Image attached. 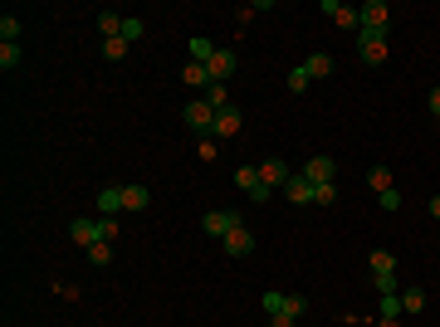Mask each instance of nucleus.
Returning a JSON list of instances; mask_svg holds the SVG:
<instances>
[{
    "instance_id": "obj_8",
    "label": "nucleus",
    "mask_w": 440,
    "mask_h": 327,
    "mask_svg": "<svg viewBox=\"0 0 440 327\" xmlns=\"http://www.w3.org/2000/svg\"><path fill=\"white\" fill-rule=\"evenodd\" d=\"M289 176H294V171H289V166H284L279 156H269V161H259V181H264L269 191H284V181H289Z\"/></svg>"
},
{
    "instance_id": "obj_11",
    "label": "nucleus",
    "mask_w": 440,
    "mask_h": 327,
    "mask_svg": "<svg viewBox=\"0 0 440 327\" xmlns=\"http://www.w3.org/2000/svg\"><path fill=\"white\" fill-rule=\"evenodd\" d=\"M387 20H392L387 0H367V5H362V29H382V34H387Z\"/></svg>"
},
{
    "instance_id": "obj_5",
    "label": "nucleus",
    "mask_w": 440,
    "mask_h": 327,
    "mask_svg": "<svg viewBox=\"0 0 440 327\" xmlns=\"http://www.w3.org/2000/svg\"><path fill=\"white\" fill-rule=\"evenodd\" d=\"M299 176H309V181H313V186H328L332 176H337V161H332V156H309V161H304V171H299Z\"/></svg>"
},
{
    "instance_id": "obj_18",
    "label": "nucleus",
    "mask_w": 440,
    "mask_h": 327,
    "mask_svg": "<svg viewBox=\"0 0 440 327\" xmlns=\"http://www.w3.org/2000/svg\"><path fill=\"white\" fill-rule=\"evenodd\" d=\"M122 20H127V15H117V10H103V15H98V29H103V39H117V34H122Z\"/></svg>"
},
{
    "instance_id": "obj_7",
    "label": "nucleus",
    "mask_w": 440,
    "mask_h": 327,
    "mask_svg": "<svg viewBox=\"0 0 440 327\" xmlns=\"http://www.w3.org/2000/svg\"><path fill=\"white\" fill-rule=\"evenodd\" d=\"M235 225H240V215H235V211H206V220H201V229H206V234H216V239H225Z\"/></svg>"
},
{
    "instance_id": "obj_14",
    "label": "nucleus",
    "mask_w": 440,
    "mask_h": 327,
    "mask_svg": "<svg viewBox=\"0 0 440 327\" xmlns=\"http://www.w3.org/2000/svg\"><path fill=\"white\" fill-rule=\"evenodd\" d=\"M147 206H152L147 186H122V211H147Z\"/></svg>"
},
{
    "instance_id": "obj_2",
    "label": "nucleus",
    "mask_w": 440,
    "mask_h": 327,
    "mask_svg": "<svg viewBox=\"0 0 440 327\" xmlns=\"http://www.w3.org/2000/svg\"><path fill=\"white\" fill-rule=\"evenodd\" d=\"M235 186H240V191H245L250 201H259V206H264V201L274 196V191H269V186L259 181V166H240V171H235Z\"/></svg>"
},
{
    "instance_id": "obj_10",
    "label": "nucleus",
    "mask_w": 440,
    "mask_h": 327,
    "mask_svg": "<svg viewBox=\"0 0 440 327\" xmlns=\"http://www.w3.org/2000/svg\"><path fill=\"white\" fill-rule=\"evenodd\" d=\"M206 74H211V84H225V79L235 74V49H216V54L206 59Z\"/></svg>"
},
{
    "instance_id": "obj_20",
    "label": "nucleus",
    "mask_w": 440,
    "mask_h": 327,
    "mask_svg": "<svg viewBox=\"0 0 440 327\" xmlns=\"http://www.w3.org/2000/svg\"><path fill=\"white\" fill-rule=\"evenodd\" d=\"M367 186H372L377 196H382V191H392V171H387V166H372V171H367Z\"/></svg>"
},
{
    "instance_id": "obj_35",
    "label": "nucleus",
    "mask_w": 440,
    "mask_h": 327,
    "mask_svg": "<svg viewBox=\"0 0 440 327\" xmlns=\"http://www.w3.org/2000/svg\"><path fill=\"white\" fill-rule=\"evenodd\" d=\"M196 156H201V161H216V137H201V147H196Z\"/></svg>"
},
{
    "instance_id": "obj_15",
    "label": "nucleus",
    "mask_w": 440,
    "mask_h": 327,
    "mask_svg": "<svg viewBox=\"0 0 440 327\" xmlns=\"http://www.w3.org/2000/svg\"><path fill=\"white\" fill-rule=\"evenodd\" d=\"M181 84H186V88H211V74H206V64H196V59H191V64L181 69Z\"/></svg>"
},
{
    "instance_id": "obj_33",
    "label": "nucleus",
    "mask_w": 440,
    "mask_h": 327,
    "mask_svg": "<svg viewBox=\"0 0 440 327\" xmlns=\"http://www.w3.org/2000/svg\"><path fill=\"white\" fill-rule=\"evenodd\" d=\"M377 201H382V211H401V191H396V186H392V191H382Z\"/></svg>"
},
{
    "instance_id": "obj_38",
    "label": "nucleus",
    "mask_w": 440,
    "mask_h": 327,
    "mask_svg": "<svg viewBox=\"0 0 440 327\" xmlns=\"http://www.w3.org/2000/svg\"><path fill=\"white\" fill-rule=\"evenodd\" d=\"M377 327H396V318H377Z\"/></svg>"
},
{
    "instance_id": "obj_3",
    "label": "nucleus",
    "mask_w": 440,
    "mask_h": 327,
    "mask_svg": "<svg viewBox=\"0 0 440 327\" xmlns=\"http://www.w3.org/2000/svg\"><path fill=\"white\" fill-rule=\"evenodd\" d=\"M181 117H186V127H191V132H211V127H216V108H211L206 98H191Z\"/></svg>"
},
{
    "instance_id": "obj_16",
    "label": "nucleus",
    "mask_w": 440,
    "mask_h": 327,
    "mask_svg": "<svg viewBox=\"0 0 440 327\" xmlns=\"http://www.w3.org/2000/svg\"><path fill=\"white\" fill-rule=\"evenodd\" d=\"M98 211H103V215H117V211H122V186H103V191H98Z\"/></svg>"
},
{
    "instance_id": "obj_1",
    "label": "nucleus",
    "mask_w": 440,
    "mask_h": 327,
    "mask_svg": "<svg viewBox=\"0 0 440 327\" xmlns=\"http://www.w3.org/2000/svg\"><path fill=\"white\" fill-rule=\"evenodd\" d=\"M357 54H362V64H387V34L382 29H357Z\"/></svg>"
},
{
    "instance_id": "obj_22",
    "label": "nucleus",
    "mask_w": 440,
    "mask_h": 327,
    "mask_svg": "<svg viewBox=\"0 0 440 327\" xmlns=\"http://www.w3.org/2000/svg\"><path fill=\"white\" fill-rule=\"evenodd\" d=\"M313 206H318V211H328V206H337V186H313Z\"/></svg>"
},
{
    "instance_id": "obj_27",
    "label": "nucleus",
    "mask_w": 440,
    "mask_h": 327,
    "mask_svg": "<svg viewBox=\"0 0 440 327\" xmlns=\"http://www.w3.org/2000/svg\"><path fill=\"white\" fill-rule=\"evenodd\" d=\"M211 54H216V44H211V39H201V34H196V39H191V59H196V64H206V59H211Z\"/></svg>"
},
{
    "instance_id": "obj_31",
    "label": "nucleus",
    "mask_w": 440,
    "mask_h": 327,
    "mask_svg": "<svg viewBox=\"0 0 440 327\" xmlns=\"http://www.w3.org/2000/svg\"><path fill=\"white\" fill-rule=\"evenodd\" d=\"M377 279V293H401V283H396V274H372Z\"/></svg>"
},
{
    "instance_id": "obj_17",
    "label": "nucleus",
    "mask_w": 440,
    "mask_h": 327,
    "mask_svg": "<svg viewBox=\"0 0 440 327\" xmlns=\"http://www.w3.org/2000/svg\"><path fill=\"white\" fill-rule=\"evenodd\" d=\"M304 69H309V79H328L332 74V54H309Z\"/></svg>"
},
{
    "instance_id": "obj_13",
    "label": "nucleus",
    "mask_w": 440,
    "mask_h": 327,
    "mask_svg": "<svg viewBox=\"0 0 440 327\" xmlns=\"http://www.w3.org/2000/svg\"><path fill=\"white\" fill-rule=\"evenodd\" d=\"M240 122H245V117H240V108H235V103H230L225 112H216V127H211V137H235V132H240Z\"/></svg>"
},
{
    "instance_id": "obj_32",
    "label": "nucleus",
    "mask_w": 440,
    "mask_h": 327,
    "mask_svg": "<svg viewBox=\"0 0 440 327\" xmlns=\"http://www.w3.org/2000/svg\"><path fill=\"white\" fill-rule=\"evenodd\" d=\"M127 54V39H103V59H122Z\"/></svg>"
},
{
    "instance_id": "obj_36",
    "label": "nucleus",
    "mask_w": 440,
    "mask_h": 327,
    "mask_svg": "<svg viewBox=\"0 0 440 327\" xmlns=\"http://www.w3.org/2000/svg\"><path fill=\"white\" fill-rule=\"evenodd\" d=\"M426 103H431V112L440 117V88H431V98H426Z\"/></svg>"
},
{
    "instance_id": "obj_28",
    "label": "nucleus",
    "mask_w": 440,
    "mask_h": 327,
    "mask_svg": "<svg viewBox=\"0 0 440 327\" xmlns=\"http://www.w3.org/2000/svg\"><path fill=\"white\" fill-rule=\"evenodd\" d=\"M0 69H20V44H0Z\"/></svg>"
},
{
    "instance_id": "obj_30",
    "label": "nucleus",
    "mask_w": 440,
    "mask_h": 327,
    "mask_svg": "<svg viewBox=\"0 0 440 327\" xmlns=\"http://www.w3.org/2000/svg\"><path fill=\"white\" fill-rule=\"evenodd\" d=\"M309 84H313V79H309V69H304V64H299V69H294V74H289V88H294V93H304V88H309Z\"/></svg>"
},
{
    "instance_id": "obj_29",
    "label": "nucleus",
    "mask_w": 440,
    "mask_h": 327,
    "mask_svg": "<svg viewBox=\"0 0 440 327\" xmlns=\"http://www.w3.org/2000/svg\"><path fill=\"white\" fill-rule=\"evenodd\" d=\"M382 318H396L401 313V293H382V308H377Z\"/></svg>"
},
{
    "instance_id": "obj_24",
    "label": "nucleus",
    "mask_w": 440,
    "mask_h": 327,
    "mask_svg": "<svg viewBox=\"0 0 440 327\" xmlns=\"http://www.w3.org/2000/svg\"><path fill=\"white\" fill-rule=\"evenodd\" d=\"M142 34H147V25H142L137 15H127V20H122V34H117V39H127V44H132V39H142Z\"/></svg>"
},
{
    "instance_id": "obj_6",
    "label": "nucleus",
    "mask_w": 440,
    "mask_h": 327,
    "mask_svg": "<svg viewBox=\"0 0 440 327\" xmlns=\"http://www.w3.org/2000/svg\"><path fill=\"white\" fill-rule=\"evenodd\" d=\"M69 234H74V244H84V249H93V244L103 239V225H98V220H89V215H79L74 225H69Z\"/></svg>"
},
{
    "instance_id": "obj_23",
    "label": "nucleus",
    "mask_w": 440,
    "mask_h": 327,
    "mask_svg": "<svg viewBox=\"0 0 440 327\" xmlns=\"http://www.w3.org/2000/svg\"><path fill=\"white\" fill-rule=\"evenodd\" d=\"M20 39V20L15 15H0V44H15Z\"/></svg>"
},
{
    "instance_id": "obj_25",
    "label": "nucleus",
    "mask_w": 440,
    "mask_h": 327,
    "mask_svg": "<svg viewBox=\"0 0 440 327\" xmlns=\"http://www.w3.org/2000/svg\"><path fill=\"white\" fill-rule=\"evenodd\" d=\"M401 308H406V313H426V293H421V288H406V293H401Z\"/></svg>"
},
{
    "instance_id": "obj_26",
    "label": "nucleus",
    "mask_w": 440,
    "mask_h": 327,
    "mask_svg": "<svg viewBox=\"0 0 440 327\" xmlns=\"http://www.w3.org/2000/svg\"><path fill=\"white\" fill-rule=\"evenodd\" d=\"M89 264H98V269H103V264H112V244H108V239H98V244L89 249Z\"/></svg>"
},
{
    "instance_id": "obj_34",
    "label": "nucleus",
    "mask_w": 440,
    "mask_h": 327,
    "mask_svg": "<svg viewBox=\"0 0 440 327\" xmlns=\"http://www.w3.org/2000/svg\"><path fill=\"white\" fill-rule=\"evenodd\" d=\"M259 303H264V313H269V318H274V313H284V293H264Z\"/></svg>"
},
{
    "instance_id": "obj_21",
    "label": "nucleus",
    "mask_w": 440,
    "mask_h": 327,
    "mask_svg": "<svg viewBox=\"0 0 440 327\" xmlns=\"http://www.w3.org/2000/svg\"><path fill=\"white\" fill-rule=\"evenodd\" d=\"M206 103H211L216 112H225L230 108V88H225V84H211V88H206Z\"/></svg>"
},
{
    "instance_id": "obj_9",
    "label": "nucleus",
    "mask_w": 440,
    "mask_h": 327,
    "mask_svg": "<svg viewBox=\"0 0 440 327\" xmlns=\"http://www.w3.org/2000/svg\"><path fill=\"white\" fill-rule=\"evenodd\" d=\"M220 244H225V254H230V259H245V254L254 249V234H250L245 225H235V229H230V234H225Z\"/></svg>"
},
{
    "instance_id": "obj_37",
    "label": "nucleus",
    "mask_w": 440,
    "mask_h": 327,
    "mask_svg": "<svg viewBox=\"0 0 440 327\" xmlns=\"http://www.w3.org/2000/svg\"><path fill=\"white\" fill-rule=\"evenodd\" d=\"M426 211H431V215L440 220V196H431V206H426Z\"/></svg>"
},
{
    "instance_id": "obj_4",
    "label": "nucleus",
    "mask_w": 440,
    "mask_h": 327,
    "mask_svg": "<svg viewBox=\"0 0 440 327\" xmlns=\"http://www.w3.org/2000/svg\"><path fill=\"white\" fill-rule=\"evenodd\" d=\"M323 15H332V25L337 29H362V10H352V5H342V0H323Z\"/></svg>"
},
{
    "instance_id": "obj_19",
    "label": "nucleus",
    "mask_w": 440,
    "mask_h": 327,
    "mask_svg": "<svg viewBox=\"0 0 440 327\" xmlns=\"http://www.w3.org/2000/svg\"><path fill=\"white\" fill-rule=\"evenodd\" d=\"M372 274H396V254L392 249H372Z\"/></svg>"
},
{
    "instance_id": "obj_12",
    "label": "nucleus",
    "mask_w": 440,
    "mask_h": 327,
    "mask_svg": "<svg viewBox=\"0 0 440 327\" xmlns=\"http://www.w3.org/2000/svg\"><path fill=\"white\" fill-rule=\"evenodd\" d=\"M284 196H289V201H294V206H313V181H309V176H299V171H294V176H289V181H284Z\"/></svg>"
}]
</instances>
